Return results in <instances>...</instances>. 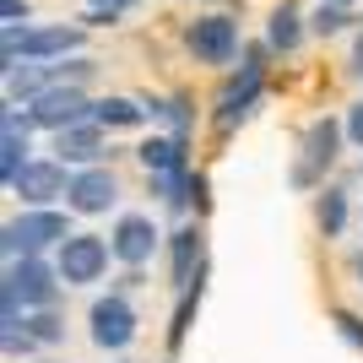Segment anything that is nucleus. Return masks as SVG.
Returning a JSON list of instances; mask_svg holds the SVG:
<instances>
[{
    "mask_svg": "<svg viewBox=\"0 0 363 363\" xmlns=\"http://www.w3.org/2000/svg\"><path fill=\"white\" fill-rule=\"evenodd\" d=\"M60 282H65L60 266H49V260H38V255L11 260V272H6V282H0V309H6V325H16L28 309H49V303H55V293H60Z\"/></svg>",
    "mask_w": 363,
    "mask_h": 363,
    "instance_id": "obj_1",
    "label": "nucleus"
},
{
    "mask_svg": "<svg viewBox=\"0 0 363 363\" xmlns=\"http://www.w3.org/2000/svg\"><path fill=\"white\" fill-rule=\"evenodd\" d=\"M65 239H71L65 212L28 206L16 223H6V233H0V250H6V260H22V255H38V250H49V244H65Z\"/></svg>",
    "mask_w": 363,
    "mask_h": 363,
    "instance_id": "obj_2",
    "label": "nucleus"
},
{
    "mask_svg": "<svg viewBox=\"0 0 363 363\" xmlns=\"http://www.w3.org/2000/svg\"><path fill=\"white\" fill-rule=\"evenodd\" d=\"M82 44V22L76 28H6V71L22 60H65Z\"/></svg>",
    "mask_w": 363,
    "mask_h": 363,
    "instance_id": "obj_3",
    "label": "nucleus"
},
{
    "mask_svg": "<svg viewBox=\"0 0 363 363\" xmlns=\"http://www.w3.org/2000/svg\"><path fill=\"white\" fill-rule=\"evenodd\" d=\"M87 325H92V347H104V352H125V347H130V342H136V309H130L125 288L92 298Z\"/></svg>",
    "mask_w": 363,
    "mask_h": 363,
    "instance_id": "obj_4",
    "label": "nucleus"
},
{
    "mask_svg": "<svg viewBox=\"0 0 363 363\" xmlns=\"http://www.w3.org/2000/svg\"><path fill=\"white\" fill-rule=\"evenodd\" d=\"M108 255H114V244H104L98 233H71L65 244H55V266H60L65 288L98 282V277L108 272Z\"/></svg>",
    "mask_w": 363,
    "mask_h": 363,
    "instance_id": "obj_5",
    "label": "nucleus"
},
{
    "mask_svg": "<svg viewBox=\"0 0 363 363\" xmlns=\"http://www.w3.org/2000/svg\"><path fill=\"white\" fill-rule=\"evenodd\" d=\"M260 87H266V49H250V55H244V71L228 82L223 104H217V130H223V136L233 130V125L250 120V108H255Z\"/></svg>",
    "mask_w": 363,
    "mask_h": 363,
    "instance_id": "obj_6",
    "label": "nucleus"
},
{
    "mask_svg": "<svg viewBox=\"0 0 363 363\" xmlns=\"http://www.w3.org/2000/svg\"><path fill=\"white\" fill-rule=\"evenodd\" d=\"M342 136H347V125L331 120V114H320V120L303 130V163L293 168V184H298V190L320 184V168H331V163H336V147H342Z\"/></svg>",
    "mask_w": 363,
    "mask_h": 363,
    "instance_id": "obj_7",
    "label": "nucleus"
},
{
    "mask_svg": "<svg viewBox=\"0 0 363 363\" xmlns=\"http://www.w3.org/2000/svg\"><path fill=\"white\" fill-rule=\"evenodd\" d=\"M28 120L38 125V130H65V125L92 120V104L82 98V87H44L28 104Z\"/></svg>",
    "mask_w": 363,
    "mask_h": 363,
    "instance_id": "obj_8",
    "label": "nucleus"
},
{
    "mask_svg": "<svg viewBox=\"0 0 363 363\" xmlns=\"http://www.w3.org/2000/svg\"><path fill=\"white\" fill-rule=\"evenodd\" d=\"M184 44H190V55H196L201 65H228L239 55V28H233L228 16H196L190 33H184Z\"/></svg>",
    "mask_w": 363,
    "mask_h": 363,
    "instance_id": "obj_9",
    "label": "nucleus"
},
{
    "mask_svg": "<svg viewBox=\"0 0 363 363\" xmlns=\"http://www.w3.org/2000/svg\"><path fill=\"white\" fill-rule=\"evenodd\" d=\"M108 244H114V260L120 266H147L152 255H157V223L141 212H125L120 223H114V233H108Z\"/></svg>",
    "mask_w": 363,
    "mask_h": 363,
    "instance_id": "obj_10",
    "label": "nucleus"
},
{
    "mask_svg": "<svg viewBox=\"0 0 363 363\" xmlns=\"http://www.w3.org/2000/svg\"><path fill=\"white\" fill-rule=\"evenodd\" d=\"M6 190H11V196H22L28 206H49V201H60L65 190H71V179H65V163H60V157H55V163H49V157H38V163H28L11 184H6Z\"/></svg>",
    "mask_w": 363,
    "mask_h": 363,
    "instance_id": "obj_11",
    "label": "nucleus"
},
{
    "mask_svg": "<svg viewBox=\"0 0 363 363\" xmlns=\"http://www.w3.org/2000/svg\"><path fill=\"white\" fill-rule=\"evenodd\" d=\"M120 201V179L108 174V168H82L71 179V190H65V206L71 212H82V217H98V212H108Z\"/></svg>",
    "mask_w": 363,
    "mask_h": 363,
    "instance_id": "obj_12",
    "label": "nucleus"
},
{
    "mask_svg": "<svg viewBox=\"0 0 363 363\" xmlns=\"http://www.w3.org/2000/svg\"><path fill=\"white\" fill-rule=\"evenodd\" d=\"M28 130H33L28 114H16V108L0 114V179H6V184L33 163V157H28Z\"/></svg>",
    "mask_w": 363,
    "mask_h": 363,
    "instance_id": "obj_13",
    "label": "nucleus"
},
{
    "mask_svg": "<svg viewBox=\"0 0 363 363\" xmlns=\"http://www.w3.org/2000/svg\"><path fill=\"white\" fill-rule=\"evenodd\" d=\"M55 152H60V163H98L104 157V125L98 120H82V125H65L55 130Z\"/></svg>",
    "mask_w": 363,
    "mask_h": 363,
    "instance_id": "obj_14",
    "label": "nucleus"
},
{
    "mask_svg": "<svg viewBox=\"0 0 363 363\" xmlns=\"http://www.w3.org/2000/svg\"><path fill=\"white\" fill-rule=\"evenodd\" d=\"M168 260H174V288H190V282H201V272H206V260H201V233L196 228H179L174 239H168Z\"/></svg>",
    "mask_w": 363,
    "mask_h": 363,
    "instance_id": "obj_15",
    "label": "nucleus"
},
{
    "mask_svg": "<svg viewBox=\"0 0 363 363\" xmlns=\"http://www.w3.org/2000/svg\"><path fill=\"white\" fill-rule=\"evenodd\" d=\"M141 168L147 174H179V168H190V157H184V136H147L136 147Z\"/></svg>",
    "mask_w": 363,
    "mask_h": 363,
    "instance_id": "obj_16",
    "label": "nucleus"
},
{
    "mask_svg": "<svg viewBox=\"0 0 363 363\" xmlns=\"http://www.w3.org/2000/svg\"><path fill=\"white\" fill-rule=\"evenodd\" d=\"M298 38H303V16H298V6H293V0H282V6L272 11V22H266V44L282 49V55H293V49H298Z\"/></svg>",
    "mask_w": 363,
    "mask_h": 363,
    "instance_id": "obj_17",
    "label": "nucleus"
},
{
    "mask_svg": "<svg viewBox=\"0 0 363 363\" xmlns=\"http://www.w3.org/2000/svg\"><path fill=\"white\" fill-rule=\"evenodd\" d=\"M92 120L104 125V130H130V125L147 120V108L130 104V98H98V104H92Z\"/></svg>",
    "mask_w": 363,
    "mask_h": 363,
    "instance_id": "obj_18",
    "label": "nucleus"
},
{
    "mask_svg": "<svg viewBox=\"0 0 363 363\" xmlns=\"http://www.w3.org/2000/svg\"><path fill=\"white\" fill-rule=\"evenodd\" d=\"M22 325H28V336L38 342V347H60V342H65V320L55 315V303H49V309H28Z\"/></svg>",
    "mask_w": 363,
    "mask_h": 363,
    "instance_id": "obj_19",
    "label": "nucleus"
},
{
    "mask_svg": "<svg viewBox=\"0 0 363 363\" xmlns=\"http://www.w3.org/2000/svg\"><path fill=\"white\" fill-rule=\"evenodd\" d=\"M315 217H320V233H325V239H336V233L347 228V190H325V196H320V206H315Z\"/></svg>",
    "mask_w": 363,
    "mask_h": 363,
    "instance_id": "obj_20",
    "label": "nucleus"
},
{
    "mask_svg": "<svg viewBox=\"0 0 363 363\" xmlns=\"http://www.w3.org/2000/svg\"><path fill=\"white\" fill-rule=\"evenodd\" d=\"M152 120H168L174 125V136H190V104L184 98H152Z\"/></svg>",
    "mask_w": 363,
    "mask_h": 363,
    "instance_id": "obj_21",
    "label": "nucleus"
},
{
    "mask_svg": "<svg viewBox=\"0 0 363 363\" xmlns=\"http://www.w3.org/2000/svg\"><path fill=\"white\" fill-rule=\"evenodd\" d=\"M352 16H347V6H336V0H320V11L309 16V28L320 33V38H331V33H342Z\"/></svg>",
    "mask_w": 363,
    "mask_h": 363,
    "instance_id": "obj_22",
    "label": "nucleus"
},
{
    "mask_svg": "<svg viewBox=\"0 0 363 363\" xmlns=\"http://www.w3.org/2000/svg\"><path fill=\"white\" fill-rule=\"evenodd\" d=\"M92 76V60H60V65H49V87H82Z\"/></svg>",
    "mask_w": 363,
    "mask_h": 363,
    "instance_id": "obj_23",
    "label": "nucleus"
},
{
    "mask_svg": "<svg viewBox=\"0 0 363 363\" xmlns=\"http://www.w3.org/2000/svg\"><path fill=\"white\" fill-rule=\"evenodd\" d=\"M336 331H342V336L352 342V347L363 352V320H358V315H347V309H342V315H336Z\"/></svg>",
    "mask_w": 363,
    "mask_h": 363,
    "instance_id": "obj_24",
    "label": "nucleus"
},
{
    "mask_svg": "<svg viewBox=\"0 0 363 363\" xmlns=\"http://www.w3.org/2000/svg\"><path fill=\"white\" fill-rule=\"evenodd\" d=\"M0 16H6V28L28 22V0H0Z\"/></svg>",
    "mask_w": 363,
    "mask_h": 363,
    "instance_id": "obj_25",
    "label": "nucleus"
},
{
    "mask_svg": "<svg viewBox=\"0 0 363 363\" xmlns=\"http://www.w3.org/2000/svg\"><path fill=\"white\" fill-rule=\"evenodd\" d=\"M347 141H352V147H363V104L347 108Z\"/></svg>",
    "mask_w": 363,
    "mask_h": 363,
    "instance_id": "obj_26",
    "label": "nucleus"
},
{
    "mask_svg": "<svg viewBox=\"0 0 363 363\" xmlns=\"http://www.w3.org/2000/svg\"><path fill=\"white\" fill-rule=\"evenodd\" d=\"M190 201H196V212H206V174H190Z\"/></svg>",
    "mask_w": 363,
    "mask_h": 363,
    "instance_id": "obj_27",
    "label": "nucleus"
},
{
    "mask_svg": "<svg viewBox=\"0 0 363 363\" xmlns=\"http://www.w3.org/2000/svg\"><path fill=\"white\" fill-rule=\"evenodd\" d=\"M87 6H98V11H114V16H120V11H130V6H141V0H87Z\"/></svg>",
    "mask_w": 363,
    "mask_h": 363,
    "instance_id": "obj_28",
    "label": "nucleus"
},
{
    "mask_svg": "<svg viewBox=\"0 0 363 363\" xmlns=\"http://www.w3.org/2000/svg\"><path fill=\"white\" fill-rule=\"evenodd\" d=\"M352 71H363V33H358V44H352Z\"/></svg>",
    "mask_w": 363,
    "mask_h": 363,
    "instance_id": "obj_29",
    "label": "nucleus"
},
{
    "mask_svg": "<svg viewBox=\"0 0 363 363\" xmlns=\"http://www.w3.org/2000/svg\"><path fill=\"white\" fill-rule=\"evenodd\" d=\"M352 277H358V282H363V255H352Z\"/></svg>",
    "mask_w": 363,
    "mask_h": 363,
    "instance_id": "obj_30",
    "label": "nucleus"
},
{
    "mask_svg": "<svg viewBox=\"0 0 363 363\" xmlns=\"http://www.w3.org/2000/svg\"><path fill=\"white\" fill-rule=\"evenodd\" d=\"M336 6H352V0H336Z\"/></svg>",
    "mask_w": 363,
    "mask_h": 363,
    "instance_id": "obj_31",
    "label": "nucleus"
}]
</instances>
